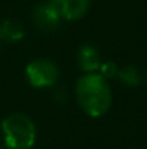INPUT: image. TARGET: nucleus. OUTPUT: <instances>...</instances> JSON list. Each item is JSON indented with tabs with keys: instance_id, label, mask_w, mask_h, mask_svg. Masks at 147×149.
Returning a JSON list of instances; mask_svg holds the SVG:
<instances>
[{
	"instance_id": "f03ea898",
	"label": "nucleus",
	"mask_w": 147,
	"mask_h": 149,
	"mask_svg": "<svg viewBox=\"0 0 147 149\" xmlns=\"http://www.w3.org/2000/svg\"><path fill=\"white\" fill-rule=\"evenodd\" d=\"M4 145L9 149H30L36 142V126L30 117L13 113L1 122Z\"/></svg>"
},
{
	"instance_id": "1a4fd4ad",
	"label": "nucleus",
	"mask_w": 147,
	"mask_h": 149,
	"mask_svg": "<svg viewBox=\"0 0 147 149\" xmlns=\"http://www.w3.org/2000/svg\"><path fill=\"white\" fill-rule=\"evenodd\" d=\"M98 74H101L105 80H110V78H114L117 77V72H118V67L115 62L112 61H107V62H101L99 68H98Z\"/></svg>"
},
{
	"instance_id": "39448f33",
	"label": "nucleus",
	"mask_w": 147,
	"mask_h": 149,
	"mask_svg": "<svg viewBox=\"0 0 147 149\" xmlns=\"http://www.w3.org/2000/svg\"><path fill=\"white\" fill-rule=\"evenodd\" d=\"M63 20H78L90 9V0H50Z\"/></svg>"
},
{
	"instance_id": "423d86ee",
	"label": "nucleus",
	"mask_w": 147,
	"mask_h": 149,
	"mask_svg": "<svg viewBox=\"0 0 147 149\" xmlns=\"http://www.w3.org/2000/svg\"><path fill=\"white\" fill-rule=\"evenodd\" d=\"M78 64L84 72H97L101 65V56L92 45H82L78 52Z\"/></svg>"
},
{
	"instance_id": "7ed1b4c3",
	"label": "nucleus",
	"mask_w": 147,
	"mask_h": 149,
	"mask_svg": "<svg viewBox=\"0 0 147 149\" xmlns=\"http://www.w3.org/2000/svg\"><path fill=\"white\" fill-rule=\"evenodd\" d=\"M26 78L36 88L52 87L59 78V68L49 59H35L26 67Z\"/></svg>"
},
{
	"instance_id": "6e6552de",
	"label": "nucleus",
	"mask_w": 147,
	"mask_h": 149,
	"mask_svg": "<svg viewBox=\"0 0 147 149\" xmlns=\"http://www.w3.org/2000/svg\"><path fill=\"white\" fill-rule=\"evenodd\" d=\"M117 78L120 80V83L126 87H137L141 83V75L140 71L134 67V65H127L123 68H118L117 72Z\"/></svg>"
},
{
	"instance_id": "f257e3e1",
	"label": "nucleus",
	"mask_w": 147,
	"mask_h": 149,
	"mask_svg": "<svg viewBox=\"0 0 147 149\" xmlns=\"http://www.w3.org/2000/svg\"><path fill=\"white\" fill-rule=\"evenodd\" d=\"M75 94L79 107L91 117L105 114L111 107L112 94L108 80L98 72L82 75L75 84Z\"/></svg>"
},
{
	"instance_id": "20e7f679",
	"label": "nucleus",
	"mask_w": 147,
	"mask_h": 149,
	"mask_svg": "<svg viewBox=\"0 0 147 149\" xmlns=\"http://www.w3.org/2000/svg\"><path fill=\"white\" fill-rule=\"evenodd\" d=\"M32 19L33 23L36 25L38 29H41L42 32H52L55 31L59 23H61V16L56 12L55 6L50 3V0L48 1H41L38 3L33 10H32Z\"/></svg>"
},
{
	"instance_id": "9d476101",
	"label": "nucleus",
	"mask_w": 147,
	"mask_h": 149,
	"mask_svg": "<svg viewBox=\"0 0 147 149\" xmlns=\"http://www.w3.org/2000/svg\"><path fill=\"white\" fill-rule=\"evenodd\" d=\"M146 86H147V72H146Z\"/></svg>"
},
{
	"instance_id": "0eeeda50",
	"label": "nucleus",
	"mask_w": 147,
	"mask_h": 149,
	"mask_svg": "<svg viewBox=\"0 0 147 149\" xmlns=\"http://www.w3.org/2000/svg\"><path fill=\"white\" fill-rule=\"evenodd\" d=\"M23 36H25V29L20 23L9 19L0 22V41L14 44L19 42Z\"/></svg>"
}]
</instances>
